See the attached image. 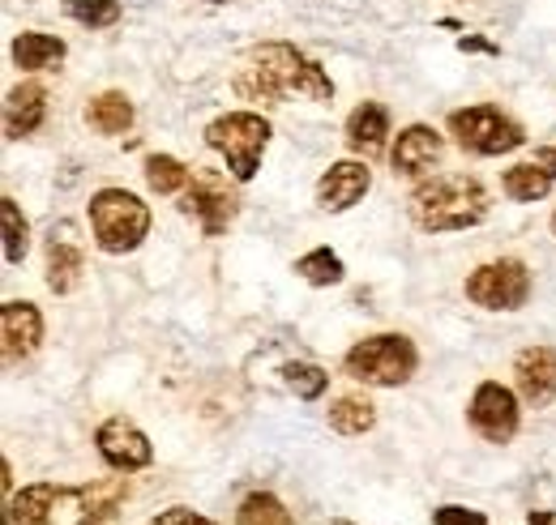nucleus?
<instances>
[{
  "label": "nucleus",
  "mask_w": 556,
  "mask_h": 525,
  "mask_svg": "<svg viewBox=\"0 0 556 525\" xmlns=\"http://www.w3.org/2000/svg\"><path fill=\"white\" fill-rule=\"evenodd\" d=\"M206 145L227 158V171L236 176V184H249L262 171V154L270 145V120L257 112H227L210 120Z\"/></svg>",
  "instance_id": "obj_6"
},
{
  "label": "nucleus",
  "mask_w": 556,
  "mask_h": 525,
  "mask_svg": "<svg viewBox=\"0 0 556 525\" xmlns=\"http://www.w3.org/2000/svg\"><path fill=\"white\" fill-rule=\"evenodd\" d=\"M531 158H535L544 171H553V176H556V145H544V150H535Z\"/></svg>",
  "instance_id": "obj_31"
},
{
  "label": "nucleus",
  "mask_w": 556,
  "mask_h": 525,
  "mask_svg": "<svg viewBox=\"0 0 556 525\" xmlns=\"http://www.w3.org/2000/svg\"><path fill=\"white\" fill-rule=\"evenodd\" d=\"M141 176H146L150 193H159V197L189 189V167H185L180 158H172V154H150L146 167H141Z\"/></svg>",
  "instance_id": "obj_24"
},
{
  "label": "nucleus",
  "mask_w": 556,
  "mask_h": 525,
  "mask_svg": "<svg viewBox=\"0 0 556 525\" xmlns=\"http://www.w3.org/2000/svg\"><path fill=\"white\" fill-rule=\"evenodd\" d=\"M150 525H214V522H210V517H202V513H193V509H185V504H176V509L159 513Z\"/></svg>",
  "instance_id": "obj_30"
},
{
  "label": "nucleus",
  "mask_w": 556,
  "mask_h": 525,
  "mask_svg": "<svg viewBox=\"0 0 556 525\" xmlns=\"http://www.w3.org/2000/svg\"><path fill=\"white\" fill-rule=\"evenodd\" d=\"M90 231L103 253L125 257L150 231V205L129 189H99L90 197Z\"/></svg>",
  "instance_id": "obj_5"
},
{
  "label": "nucleus",
  "mask_w": 556,
  "mask_h": 525,
  "mask_svg": "<svg viewBox=\"0 0 556 525\" xmlns=\"http://www.w3.org/2000/svg\"><path fill=\"white\" fill-rule=\"evenodd\" d=\"M0 333H4V359H26L43 342V312L26 299H9L0 308Z\"/></svg>",
  "instance_id": "obj_16"
},
{
  "label": "nucleus",
  "mask_w": 556,
  "mask_h": 525,
  "mask_svg": "<svg viewBox=\"0 0 556 525\" xmlns=\"http://www.w3.org/2000/svg\"><path fill=\"white\" fill-rule=\"evenodd\" d=\"M514 381L522 401H531L535 410L553 406L556 397V350L553 346H527L514 359Z\"/></svg>",
  "instance_id": "obj_13"
},
{
  "label": "nucleus",
  "mask_w": 556,
  "mask_h": 525,
  "mask_svg": "<svg viewBox=\"0 0 556 525\" xmlns=\"http://www.w3.org/2000/svg\"><path fill=\"white\" fill-rule=\"evenodd\" d=\"M236 525H295V522H291V513H287V504L278 496L253 491V496H244V504L236 513Z\"/></svg>",
  "instance_id": "obj_26"
},
{
  "label": "nucleus",
  "mask_w": 556,
  "mask_h": 525,
  "mask_svg": "<svg viewBox=\"0 0 556 525\" xmlns=\"http://www.w3.org/2000/svg\"><path fill=\"white\" fill-rule=\"evenodd\" d=\"M368 189H372V171H368V163L343 158V163H334V167L317 180V205L330 209V214H343V209H351Z\"/></svg>",
  "instance_id": "obj_15"
},
{
  "label": "nucleus",
  "mask_w": 556,
  "mask_h": 525,
  "mask_svg": "<svg viewBox=\"0 0 556 525\" xmlns=\"http://www.w3.org/2000/svg\"><path fill=\"white\" fill-rule=\"evenodd\" d=\"M441 154H445V137L432 125H407L390 150V163L399 176H428L441 163Z\"/></svg>",
  "instance_id": "obj_14"
},
{
  "label": "nucleus",
  "mask_w": 556,
  "mask_h": 525,
  "mask_svg": "<svg viewBox=\"0 0 556 525\" xmlns=\"http://www.w3.org/2000/svg\"><path fill=\"white\" fill-rule=\"evenodd\" d=\"M295 273H300L308 286H339L348 269H343V257H339V253L313 248V253H304V257L295 261Z\"/></svg>",
  "instance_id": "obj_25"
},
{
  "label": "nucleus",
  "mask_w": 556,
  "mask_h": 525,
  "mask_svg": "<svg viewBox=\"0 0 556 525\" xmlns=\"http://www.w3.org/2000/svg\"><path fill=\"white\" fill-rule=\"evenodd\" d=\"M65 13L73 22L90 26V30H108V26L121 22L125 9H121V0H65Z\"/></svg>",
  "instance_id": "obj_27"
},
{
  "label": "nucleus",
  "mask_w": 556,
  "mask_h": 525,
  "mask_svg": "<svg viewBox=\"0 0 556 525\" xmlns=\"http://www.w3.org/2000/svg\"><path fill=\"white\" fill-rule=\"evenodd\" d=\"M48 291L52 295H70L73 286L81 282L86 273V253H81V240H77V227L73 222H56L48 231Z\"/></svg>",
  "instance_id": "obj_12"
},
{
  "label": "nucleus",
  "mask_w": 556,
  "mask_h": 525,
  "mask_svg": "<svg viewBox=\"0 0 556 525\" xmlns=\"http://www.w3.org/2000/svg\"><path fill=\"white\" fill-rule=\"evenodd\" d=\"M390 137V112L381 103H359L348 116V145L355 154H381Z\"/></svg>",
  "instance_id": "obj_19"
},
{
  "label": "nucleus",
  "mask_w": 556,
  "mask_h": 525,
  "mask_svg": "<svg viewBox=\"0 0 556 525\" xmlns=\"http://www.w3.org/2000/svg\"><path fill=\"white\" fill-rule=\"evenodd\" d=\"M450 137L467 150V154H476V158H496V154H509V150H518L522 141H527V132L518 120H509L501 107H492V103H476V107H458L454 116H450Z\"/></svg>",
  "instance_id": "obj_7"
},
{
  "label": "nucleus",
  "mask_w": 556,
  "mask_h": 525,
  "mask_svg": "<svg viewBox=\"0 0 556 525\" xmlns=\"http://www.w3.org/2000/svg\"><path fill=\"white\" fill-rule=\"evenodd\" d=\"M282 376H287V389L300 397V401H317V397L330 389V376L317 363H287Z\"/></svg>",
  "instance_id": "obj_28"
},
{
  "label": "nucleus",
  "mask_w": 556,
  "mask_h": 525,
  "mask_svg": "<svg viewBox=\"0 0 556 525\" xmlns=\"http://www.w3.org/2000/svg\"><path fill=\"white\" fill-rule=\"evenodd\" d=\"M407 209H412V222L419 231H432V235L467 231V227H480L488 218V193L476 176H463V171L458 176H432L412 193Z\"/></svg>",
  "instance_id": "obj_3"
},
{
  "label": "nucleus",
  "mask_w": 556,
  "mask_h": 525,
  "mask_svg": "<svg viewBox=\"0 0 556 525\" xmlns=\"http://www.w3.org/2000/svg\"><path fill=\"white\" fill-rule=\"evenodd\" d=\"M236 90H240V99L262 103V107H278V99H287V94H304L313 103H330L334 99L330 73L317 61H308L291 43H262V48H253L249 68L240 73Z\"/></svg>",
  "instance_id": "obj_2"
},
{
  "label": "nucleus",
  "mask_w": 556,
  "mask_h": 525,
  "mask_svg": "<svg viewBox=\"0 0 556 525\" xmlns=\"http://www.w3.org/2000/svg\"><path fill=\"white\" fill-rule=\"evenodd\" d=\"M458 48H463V52H496V48L484 43V39H458Z\"/></svg>",
  "instance_id": "obj_32"
},
{
  "label": "nucleus",
  "mask_w": 556,
  "mask_h": 525,
  "mask_svg": "<svg viewBox=\"0 0 556 525\" xmlns=\"http://www.w3.org/2000/svg\"><path fill=\"white\" fill-rule=\"evenodd\" d=\"M467 299L476 308L488 312H518L527 299H531V269L514 257H501V261H488L480 269L467 273Z\"/></svg>",
  "instance_id": "obj_8"
},
{
  "label": "nucleus",
  "mask_w": 556,
  "mask_h": 525,
  "mask_svg": "<svg viewBox=\"0 0 556 525\" xmlns=\"http://www.w3.org/2000/svg\"><path fill=\"white\" fill-rule=\"evenodd\" d=\"M351 381L359 385H377V389H399L416 376L419 350L407 333H372L364 342H355L343 359Z\"/></svg>",
  "instance_id": "obj_4"
},
{
  "label": "nucleus",
  "mask_w": 556,
  "mask_h": 525,
  "mask_svg": "<svg viewBox=\"0 0 556 525\" xmlns=\"http://www.w3.org/2000/svg\"><path fill=\"white\" fill-rule=\"evenodd\" d=\"M505 197L509 201H544L553 193L556 176L553 171H544L535 158H527V163H514L509 171H505Z\"/></svg>",
  "instance_id": "obj_21"
},
{
  "label": "nucleus",
  "mask_w": 556,
  "mask_h": 525,
  "mask_svg": "<svg viewBox=\"0 0 556 525\" xmlns=\"http://www.w3.org/2000/svg\"><path fill=\"white\" fill-rule=\"evenodd\" d=\"M180 214L198 218L206 235H223L236 222V214H240V197L227 184V176H218L210 167H198L193 180H189V189L180 193Z\"/></svg>",
  "instance_id": "obj_9"
},
{
  "label": "nucleus",
  "mask_w": 556,
  "mask_h": 525,
  "mask_svg": "<svg viewBox=\"0 0 556 525\" xmlns=\"http://www.w3.org/2000/svg\"><path fill=\"white\" fill-rule=\"evenodd\" d=\"M432 525H488V517L480 509H463V504H441L432 513Z\"/></svg>",
  "instance_id": "obj_29"
},
{
  "label": "nucleus",
  "mask_w": 556,
  "mask_h": 525,
  "mask_svg": "<svg viewBox=\"0 0 556 525\" xmlns=\"http://www.w3.org/2000/svg\"><path fill=\"white\" fill-rule=\"evenodd\" d=\"M326 419H330V427H334L339 436H364V432H372V423H377V406L364 394H343L330 406Z\"/></svg>",
  "instance_id": "obj_22"
},
{
  "label": "nucleus",
  "mask_w": 556,
  "mask_h": 525,
  "mask_svg": "<svg viewBox=\"0 0 556 525\" xmlns=\"http://www.w3.org/2000/svg\"><path fill=\"white\" fill-rule=\"evenodd\" d=\"M0 222H4V265H22L30 253V222L13 197L0 201Z\"/></svg>",
  "instance_id": "obj_23"
},
{
  "label": "nucleus",
  "mask_w": 556,
  "mask_h": 525,
  "mask_svg": "<svg viewBox=\"0 0 556 525\" xmlns=\"http://www.w3.org/2000/svg\"><path fill=\"white\" fill-rule=\"evenodd\" d=\"M531 525H556V517H553V513H544V509H540V513H531Z\"/></svg>",
  "instance_id": "obj_33"
},
{
  "label": "nucleus",
  "mask_w": 556,
  "mask_h": 525,
  "mask_svg": "<svg viewBox=\"0 0 556 525\" xmlns=\"http://www.w3.org/2000/svg\"><path fill=\"white\" fill-rule=\"evenodd\" d=\"M334 525H351V522H334Z\"/></svg>",
  "instance_id": "obj_35"
},
{
  "label": "nucleus",
  "mask_w": 556,
  "mask_h": 525,
  "mask_svg": "<svg viewBox=\"0 0 556 525\" xmlns=\"http://www.w3.org/2000/svg\"><path fill=\"white\" fill-rule=\"evenodd\" d=\"M467 419H471V427L484 436L488 445H509L518 436V397L509 394L505 385H496V381H484L471 394Z\"/></svg>",
  "instance_id": "obj_10"
},
{
  "label": "nucleus",
  "mask_w": 556,
  "mask_h": 525,
  "mask_svg": "<svg viewBox=\"0 0 556 525\" xmlns=\"http://www.w3.org/2000/svg\"><path fill=\"white\" fill-rule=\"evenodd\" d=\"M94 445H99V458L108 461L116 474H138V470H146L154 461V449H150L146 432L134 419H125V414H112L94 432Z\"/></svg>",
  "instance_id": "obj_11"
},
{
  "label": "nucleus",
  "mask_w": 556,
  "mask_h": 525,
  "mask_svg": "<svg viewBox=\"0 0 556 525\" xmlns=\"http://www.w3.org/2000/svg\"><path fill=\"white\" fill-rule=\"evenodd\" d=\"M86 125L103 137H121V132L134 129V103L121 94V90H103L90 99L86 107Z\"/></svg>",
  "instance_id": "obj_20"
},
{
  "label": "nucleus",
  "mask_w": 556,
  "mask_h": 525,
  "mask_svg": "<svg viewBox=\"0 0 556 525\" xmlns=\"http://www.w3.org/2000/svg\"><path fill=\"white\" fill-rule=\"evenodd\" d=\"M70 56L65 39L56 35H43V30H22L13 39V65L26 68V73H48V68H61Z\"/></svg>",
  "instance_id": "obj_18"
},
{
  "label": "nucleus",
  "mask_w": 556,
  "mask_h": 525,
  "mask_svg": "<svg viewBox=\"0 0 556 525\" xmlns=\"http://www.w3.org/2000/svg\"><path fill=\"white\" fill-rule=\"evenodd\" d=\"M553 231H556V214H553Z\"/></svg>",
  "instance_id": "obj_34"
},
{
  "label": "nucleus",
  "mask_w": 556,
  "mask_h": 525,
  "mask_svg": "<svg viewBox=\"0 0 556 525\" xmlns=\"http://www.w3.org/2000/svg\"><path fill=\"white\" fill-rule=\"evenodd\" d=\"M43 116H48V90L39 81H22V86L9 90V99H4V132L13 141L39 132Z\"/></svg>",
  "instance_id": "obj_17"
},
{
  "label": "nucleus",
  "mask_w": 556,
  "mask_h": 525,
  "mask_svg": "<svg viewBox=\"0 0 556 525\" xmlns=\"http://www.w3.org/2000/svg\"><path fill=\"white\" fill-rule=\"evenodd\" d=\"M129 500V478L30 483L9 500L4 525H103Z\"/></svg>",
  "instance_id": "obj_1"
}]
</instances>
